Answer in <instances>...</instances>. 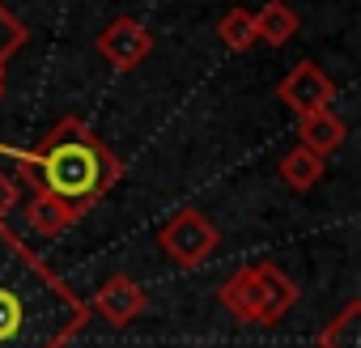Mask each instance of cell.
I'll use <instances>...</instances> for the list:
<instances>
[{
    "mask_svg": "<svg viewBox=\"0 0 361 348\" xmlns=\"http://www.w3.org/2000/svg\"><path fill=\"white\" fill-rule=\"evenodd\" d=\"M90 306L0 221V348H68Z\"/></svg>",
    "mask_w": 361,
    "mask_h": 348,
    "instance_id": "6da1fadb",
    "label": "cell"
},
{
    "mask_svg": "<svg viewBox=\"0 0 361 348\" xmlns=\"http://www.w3.org/2000/svg\"><path fill=\"white\" fill-rule=\"evenodd\" d=\"M18 170L30 187H47L51 196L68 200L81 217L123 179V161L90 132L81 115L56 119L35 149L13 153Z\"/></svg>",
    "mask_w": 361,
    "mask_h": 348,
    "instance_id": "7a4b0ae2",
    "label": "cell"
},
{
    "mask_svg": "<svg viewBox=\"0 0 361 348\" xmlns=\"http://www.w3.org/2000/svg\"><path fill=\"white\" fill-rule=\"evenodd\" d=\"M298 297L302 289L281 263H247L217 289L221 310L251 327H276L298 306Z\"/></svg>",
    "mask_w": 361,
    "mask_h": 348,
    "instance_id": "3957f363",
    "label": "cell"
},
{
    "mask_svg": "<svg viewBox=\"0 0 361 348\" xmlns=\"http://www.w3.org/2000/svg\"><path fill=\"white\" fill-rule=\"evenodd\" d=\"M157 247H161L166 259H174L178 268H200V263H209L213 251L221 247V234H217V225H213L196 204H188V209H178V213L157 230Z\"/></svg>",
    "mask_w": 361,
    "mask_h": 348,
    "instance_id": "277c9868",
    "label": "cell"
},
{
    "mask_svg": "<svg viewBox=\"0 0 361 348\" xmlns=\"http://www.w3.org/2000/svg\"><path fill=\"white\" fill-rule=\"evenodd\" d=\"M94 47H98V56L115 68V73H132V68H140L149 56H153V35L145 30V22H136V18H111L102 30H98V39H94Z\"/></svg>",
    "mask_w": 361,
    "mask_h": 348,
    "instance_id": "5b68a950",
    "label": "cell"
},
{
    "mask_svg": "<svg viewBox=\"0 0 361 348\" xmlns=\"http://www.w3.org/2000/svg\"><path fill=\"white\" fill-rule=\"evenodd\" d=\"M276 98L302 119V115H314V111H331V102H336V81H331L314 60H302V64H293V68L281 77Z\"/></svg>",
    "mask_w": 361,
    "mask_h": 348,
    "instance_id": "8992f818",
    "label": "cell"
},
{
    "mask_svg": "<svg viewBox=\"0 0 361 348\" xmlns=\"http://www.w3.org/2000/svg\"><path fill=\"white\" fill-rule=\"evenodd\" d=\"M85 306H90V314H102L111 327H132V323L145 314L149 297H145V289H140L128 272H115V276H106V280L98 285L94 302H85Z\"/></svg>",
    "mask_w": 361,
    "mask_h": 348,
    "instance_id": "52a82bcc",
    "label": "cell"
},
{
    "mask_svg": "<svg viewBox=\"0 0 361 348\" xmlns=\"http://www.w3.org/2000/svg\"><path fill=\"white\" fill-rule=\"evenodd\" d=\"M77 221H81V213H77L68 200L51 196L47 187H35V192H30V200H26V225H30L35 234L56 238V234H68Z\"/></svg>",
    "mask_w": 361,
    "mask_h": 348,
    "instance_id": "ba28073f",
    "label": "cell"
},
{
    "mask_svg": "<svg viewBox=\"0 0 361 348\" xmlns=\"http://www.w3.org/2000/svg\"><path fill=\"white\" fill-rule=\"evenodd\" d=\"M344 140H348V123L340 115H331V111H314V115L298 119V144H306L319 157H331Z\"/></svg>",
    "mask_w": 361,
    "mask_h": 348,
    "instance_id": "9c48e42d",
    "label": "cell"
},
{
    "mask_svg": "<svg viewBox=\"0 0 361 348\" xmlns=\"http://www.w3.org/2000/svg\"><path fill=\"white\" fill-rule=\"evenodd\" d=\"M302 30V18L293 5H285V0H268V5L255 13V39L268 43V47H285L289 39H298Z\"/></svg>",
    "mask_w": 361,
    "mask_h": 348,
    "instance_id": "30bf717a",
    "label": "cell"
},
{
    "mask_svg": "<svg viewBox=\"0 0 361 348\" xmlns=\"http://www.w3.org/2000/svg\"><path fill=\"white\" fill-rule=\"evenodd\" d=\"M323 170H327V157L310 153L306 144H298V149H289V153L281 157V179H285V187H293V192H310V187L323 179Z\"/></svg>",
    "mask_w": 361,
    "mask_h": 348,
    "instance_id": "8fae6325",
    "label": "cell"
},
{
    "mask_svg": "<svg viewBox=\"0 0 361 348\" xmlns=\"http://www.w3.org/2000/svg\"><path fill=\"white\" fill-rule=\"evenodd\" d=\"M217 39H221L226 51H251V47L259 43V39H255V13L243 9V5L226 9L221 22H217Z\"/></svg>",
    "mask_w": 361,
    "mask_h": 348,
    "instance_id": "7c38bea8",
    "label": "cell"
},
{
    "mask_svg": "<svg viewBox=\"0 0 361 348\" xmlns=\"http://www.w3.org/2000/svg\"><path fill=\"white\" fill-rule=\"evenodd\" d=\"M319 348H361V302H348L319 335Z\"/></svg>",
    "mask_w": 361,
    "mask_h": 348,
    "instance_id": "4fadbf2b",
    "label": "cell"
},
{
    "mask_svg": "<svg viewBox=\"0 0 361 348\" xmlns=\"http://www.w3.org/2000/svg\"><path fill=\"white\" fill-rule=\"evenodd\" d=\"M26 39H30L26 22H22L18 13H9L5 5H0V68H5V60H13V56L26 47Z\"/></svg>",
    "mask_w": 361,
    "mask_h": 348,
    "instance_id": "5bb4252c",
    "label": "cell"
},
{
    "mask_svg": "<svg viewBox=\"0 0 361 348\" xmlns=\"http://www.w3.org/2000/svg\"><path fill=\"white\" fill-rule=\"evenodd\" d=\"M18 200H22V187H18V179L0 170V221H5V217L18 209Z\"/></svg>",
    "mask_w": 361,
    "mask_h": 348,
    "instance_id": "9a60e30c",
    "label": "cell"
},
{
    "mask_svg": "<svg viewBox=\"0 0 361 348\" xmlns=\"http://www.w3.org/2000/svg\"><path fill=\"white\" fill-rule=\"evenodd\" d=\"M0 98H5V68H0Z\"/></svg>",
    "mask_w": 361,
    "mask_h": 348,
    "instance_id": "2e32d148",
    "label": "cell"
}]
</instances>
